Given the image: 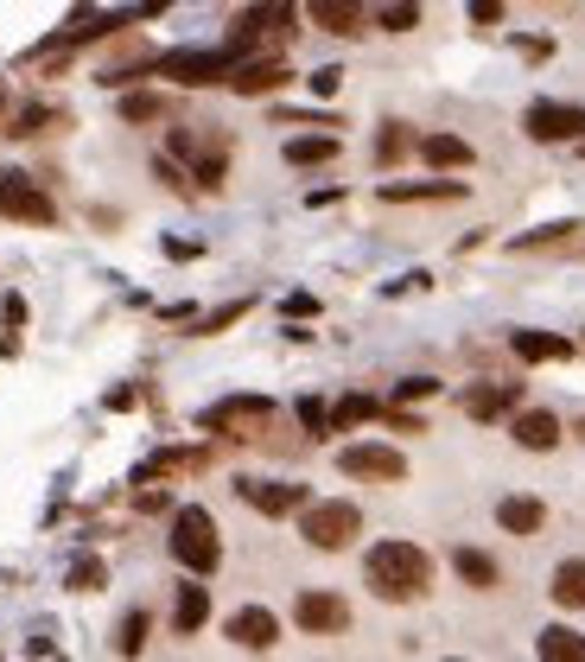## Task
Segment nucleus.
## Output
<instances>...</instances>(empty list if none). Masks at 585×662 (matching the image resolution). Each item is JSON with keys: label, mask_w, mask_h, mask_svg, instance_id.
<instances>
[{"label": "nucleus", "mask_w": 585, "mask_h": 662, "mask_svg": "<svg viewBox=\"0 0 585 662\" xmlns=\"http://www.w3.org/2000/svg\"><path fill=\"white\" fill-rule=\"evenodd\" d=\"M363 580L375 599L407 605V599H420V592L433 587V554L420 548V542H375L363 560Z\"/></svg>", "instance_id": "nucleus-1"}, {"label": "nucleus", "mask_w": 585, "mask_h": 662, "mask_svg": "<svg viewBox=\"0 0 585 662\" xmlns=\"http://www.w3.org/2000/svg\"><path fill=\"white\" fill-rule=\"evenodd\" d=\"M172 560H179L184 574H217L223 560V542H217V522H211V510L204 504H184L179 516H172Z\"/></svg>", "instance_id": "nucleus-2"}, {"label": "nucleus", "mask_w": 585, "mask_h": 662, "mask_svg": "<svg viewBox=\"0 0 585 662\" xmlns=\"http://www.w3.org/2000/svg\"><path fill=\"white\" fill-rule=\"evenodd\" d=\"M299 535L312 542V548H350L357 535H363V510L357 504H344V497H331V504H306V522H299Z\"/></svg>", "instance_id": "nucleus-3"}, {"label": "nucleus", "mask_w": 585, "mask_h": 662, "mask_svg": "<svg viewBox=\"0 0 585 662\" xmlns=\"http://www.w3.org/2000/svg\"><path fill=\"white\" fill-rule=\"evenodd\" d=\"M267 427H274L267 395H223L217 407H204V434H223V440H255Z\"/></svg>", "instance_id": "nucleus-4"}, {"label": "nucleus", "mask_w": 585, "mask_h": 662, "mask_svg": "<svg viewBox=\"0 0 585 662\" xmlns=\"http://www.w3.org/2000/svg\"><path fill=\"white\" fill-rule=\"evenodd\" d=\"M292 7H255V13H242V26L229 33V58H249V51H274V45H287V33H292Z\"/></svg>", "instance_id": "nucleus-5"}, {"label": "nucleus", "mask_w": 585, "mask_h": 662, "mask_svg": "<svg viewBox=\"0 0 585 662\" xmlns=\"http://www.w3.org/2000/svg\"><path fill=\"white\" fill-rule=\"evenodd\" d=\"M153 71L184 83V90H211V83L236 76V58L229 51H166V58H153Z\"/></svg>", "instance_id": "nucleus-6"}, {"label": "nucleus", "mask_w": 585, "mask_h": 662, "mask_svg": "<svg viewBox=\"0 0 585 662\" xmlns=\"http://www.w3.org/2000/svg\"><path fill=\"white\" fill-rule=\"evenodd\" d=\"M0 217L13 223H58V204H51V191L38 179H26V173H0Z\"/></svg>", "instance_id": "nucleus-7"}, {"label": "nucleus", "mask_w": 585, "mask_h": 662, "mask_svg": "<svg viewBox=\"0 0 585 662\" xmlns=\"http://www.w3.org/2000/svg\"><path fill=\"white\" fill-rule=\"evenodd\" d=\"M337 472H344V478L402 484V478H407V459L395 452V446H375V440H363V446H344V452H337Z\"/></svg>", "instance_id": "nucleus-8"}, {"label": "nucleus", "mask_w": 585, "mask_h": 662, "mask_svg": "<svg viewBox=\"0 0 585 662\" xmlns=\"http://www.w3.org/2000/svg\"><path fill=\"white\" fill-rule=\"evenodd\" d=\"M172 153L191 159V179L204 185V191H217L223 173H229V147H223L217 134H184V128H172Z\"/></svg>", "instance_id": "nucleus-9"}, {"label": "nucleus", "mask_w": 585, "mask_h": 662, "mask_svg": "<svg viewBox=\"0 0 585 662\" xmlns=\"http://www.w3.org/2000/svg\"><path fill=\"white\" fill-rule=\"evenodd\" d=\"M522 128H528V141H585V109L580 103H528L522 115Z\"/></svg>", "instance_id": "nucleus-10"}, {"label": "nucleus", "mask_w": 585, "mask_h": 662, "mask_svg": "<svg viewBox=\"0 0 585 662\" xmlns=\"http://www.w3.org/2000/svg\"><path fill=\"white\" fill-rule=\"evenodd\" d=\"M292 618H299V630H312V637H337V630L350 625V605L337 592H299Z\"/></svg>", "instance_id": "nucleus-11"}, {"label": "nucleus", "mask_w": 585, "mask_h": 662, "mask_svg": "<svg viewBox=\"0 0 585 662\" xmlns=\"http://www.w3.org/2000/svg\"><path fill=\"white\" fill-rule=\"evenodd\" d=\"M236 490H242V504H249V510H261V516H292V510H306V484L242 478Z\"/></svg>", "instance_id": "nucleus-12"}, {"label": "nucleus", "mask_w": 585, "mask_h": 662, "mask_svg": "<svg viewBox=\"0 0 585 662\" xmlns=\"http://www.w3.org/2000/svg\"><path fill=\"white\" fill-rule=\"evenodd\" d=\"M465 414L471 421H497V414H515L522 407V382H477V389H465Z\"/></svg>", "instance_id": "nucleus-13"}, {"label": "nucleus", "mask_w": 585, "mask_h": 662, "mask_svg": "<svg viewBox=\"0 0 585 662\" xmlns=\"http://www.w3.org/2000/svg\"><path fill=\"white\" fill-rule=\"evenodd\" d=\"M229 637H236L242 650H274V643H280V618H274L267 605H242V612L229 618Z\"/></svg>", "instance_id": "nucleus-14"}, {"label": "nucleus", "mask_w": 585, "mask_h": 662, "mask_svg": "<svg viewBox=\"0 0 585 662\" xmlns=\"http://www.w3.org/2000/svg\"><path fill=\"white\" fill-rule=\"evenodd\" d=\"M510 351L522 364H566L573 357V338H553V331H510Z\"/></svg>", "instance_id": "nucleus-15"}, {"label": "nucleus", "mask_w": 585, "mask_h": 662, "mask_svg": "<svg viewBox=\"0 0 585 662\" xmlns=\"http://www.w3.org/2000/svg\"><path fill=\"white\" fill-rule=\"evenodd\" d=\"M510 434H515V446H528V452H553V446H560V421H553L548 407H522L510 421Z\"/></svg>", "instance_id": "nucleus-16"}, {"label": "nucleus", "mask_w": 585, "mask_h": 662, "mask_svg": "<svg viewBox=\"0 0 585 662\" xmlns=\"http://www.w3.org/2000/svg\"><path fill=\"white\" fill-rule=\"evenodd\" d=\"M306 20H312V26H325V33H337V38H357L369 26V13H363V7H350V0H312V7H306Z\"/></svg>", "instance_id": "nucleus-17"}, {"label": "nucleus", "mask_w": 585, "mask_h": 662, "mask_svg": "<svg viewBox=\"0 0 585 662\" xmlns=\"http://www.w3.org/2000/svg\"><path fill=\"white\" fill-rule=\"evenodd\" d=\"M280 83H287V64H280V58H249V64H236V76H229L236 96H267V90H280Z\"/></svg>", "instance_id": "nucleus-18"}, {"label": "nucleus", "mask_w": 585, "mask_h": 662, "mask_svg": "<svg viewBox=\"0 0 585 662\" xmlns=\"http://www.w3.org/2000/svg\"><path fill=\"white\" fill-rule=\"evenodd\" d=\"M420 159L439 166V173H465L477 153H471V141H458V134H420Z\"/></svg>", "instance_id": "nucleus-19"}, {"label": "nucleus", "mask_w": 585, "mask_h": 662, "mask_svg": "<svg viewBox=\"0 0 585 662\" xmlns=\"http://www.w3.org/2000/svg\"><path fill=\"white\" fill-rule=\"evenodd\" d=\"M515 256H541V249H585L580 223H553V229H528V236H515L510 243Z\"/></svg>", "instance_id": "nucleus-20"}, {"label": "nucleus", "mask_w": 585, "mask_h": 662, "mask_svg": "<svg viewBox=\"0 0 585 662\" xmlns=\"http://www.w3.org/2000/svg\"><path fill=\"white\" fill-rule=\"evenodd\" d=\"M535 650H541V662H585V637L566 625H548L535 637Z\"/></svg>", "instance_id": "nucleus-21"}, {"label": "nucleus", "mask_w": 585, "mask_h": 662, "mask_svg": "<svg viewBox=\"0 0 585 662\" xmlns=\"http://www.w3.org/2000/svg\"><path fill=\"white\" fill-rule=\"evenodd\" d=\"M497 522H503L510 535H535V529L548 522V510H541L535 497H503V504H497Z\"/></svg>", "instance_id": "nucleus-22"}, {"label": "nucleus", "mask_w": 585, "mask_h": 662, "mask_svg": "<svg viewBox=\"0 0 585 662\" xmlns=\"http://www.w3.org/2000/svg\"><path fill=\"white\" fill-rule=\"evenodd\" d=\"M204 618H211V592L198 587V580H191V587H179V605H172V625H179L184 637H191V630H204Z\"/></svg>", "instance_id": "nucleus-23"}, {"label": "nucleus", "mask_w": 585, "mask_h": 662, "mask_svg": "<svg viewBox=\"0 0 585 662\" xmlns=\"http://www.w3.org/2000/svg\"><path fill=\"white\" fill-rule=\"evenodd\" d=\"M337 159V141L331 134H299V141H287V166H331Z\"/></svg>", "instance_id": "nucleus-24"}, {"label": "nucleus", "mask_w": 585, "mask_h": 662, "mask_svg": "<svg viewBox=\"0 0 585 662\" xmlns=\"http://www.w3.org/2000/svg\"><path fill=\"white\" fill-rule=\"evenodd\" d=\"M389 204H414V198H465L458 179H427V185H382Z\"/></svg>", "instance_id": "nucleus-25"}, {"label": "nucleus", "mask_w": 585, "mask_h": 662, "mask_svg": "<svg viewBox=\"0 0 585 662\" xmlns=\"http://www.w3.org/2000/svg\"><path fill=\"white\" fill-rule=\"evenodd\" d=\"M452 567H458V580H465V587H497V560H490V554L483 548H458L452 554Z\"/></svg>", "instance_id": "nucleus-26"}, {"label": "nucleus", "mask_w": 585, "mask_h": 662, "mask_svg": "<svg viewBox=\"0 0 585 662\" xmlns=\"http://www.w3.org/2000/svg\"><path fill=\"white\" fill-rule=\"evenodd\" d=\"M553 599H560L566 612L585 605V560H560V567H553Z\"/></svg>", "instance_id": "nucleus-27"}, {"label": "nucleus", "mask_w": 585, "mask_h": 662, "mask_svg": "<svg viewBox=\"0 0 585 662\" xmlns=\"http://www.w3.org/2000/svg\"><path fill=\"white\" fill-rule=\"evenodd\" d=\"M375 414H382L375 395H344V402L331 407V434H344V427H357V421H375Z\"/></svg>", "instance_id": "nucleus-28"}, {"label": "nucleus", "mask_w": 585, "mask_h": 662, "mask_svg": "<svg viewBox=\"0 0 585 662\" xmlns=\"http://www.w3.org/2000/svg\"><path fill=\"white\" fill-rule=\"evenodd\" d=\"M407 147H420V141L407 134L402 121H389V128H382V141H375V166H395V159H402Z\"/></svg>", "instance_id": "nucleus-29"}, {"label": "nucleus", "mask_w": 585, "mask_h": 662, "mask_svg": "<svg viewBox=\"0 0 585 662\" xmlns=\"http://www.w3.org/2000/svg\"><path fill=\"white\" fill-rule=\"evenodd\" d=\"M159 115H166V96H153V90L121 96V121H159Z\"/></svg>", "instance_id": "nucleus-30"}, {"label": "nucleus", "mask_w": 585, "mask_h": 662, "mask_svg": "<svg viewBox=\"0 0 585 662\" xmlns=\"http://www.w3.org/2000/svg\"><path fill=\"white\" fill-rule=\"evenodd\" d=\"M191 465H204V452H159V459H146V465H141V484L146 478H166V472H191Z\"/></svg>", "instance_id": "nucleus-31"}, {"label": "nucleus", "mask_w": 585, "mask_h": 662, "mask_svg": "<svg viewBox=\"0 0 585 662\" xmlns=\"http://www.w3.org/2000/svg\"><path fill=\"white\" fill-rule=\"evenodd\" d=\"M299 427H306L312 440H325V434H331V407L319 402V395H306V402H299Z\"/></svg>", "instance_id": "nucleus-32"}, {"label": "nucleus", "mask_w": 585, "mask_h": 662, "mask_svg": "<svg viewBox=\"0 0 585 662\" xmlns=\"http://www.w3.org/2000/svg\"><path fill=\"white\" fill-rule=\"evenodd\" d=\"M141 643H146V612H128V618H121V637H115V650H121V657H141Z\"/></svg>", "instance_id": "nucleus-33"}, {"label": "nucleus", "mask_w": 585, "mask_h": 662, "mask_svg": "<svg viewBox=\"0 0 585 662\" xmlns=\"http://www.w3.org/2000/svg\"><path fill=\"white\" fill-rule=\"evenodd\" d=\"M103 580H109V574H103V560H96V554H83V560H71V587H76V592H96Z\"/></svg>", "instance_id": "nucleus-34"}, {"label": "nucleus", "mask_w": 585, "mask_h": 662, "mask_svg": "<svg viewBox=\"0 0 585 662\" xmlns=\"http://www.w3.org/2000/svg\"><path fill=\"white\" fill-rule=\"evenodd\" d=\"M375 26L382 33H407V26H420V7H375Z\"/></svg>", "instance_id": "nucleus-35"}, {"label": "nucleus", "mask_w": 585, "mask_h": 662, "mask_svg": "<svg viewBox=\"0 0 585 662\" xmlns=\"http://www.w3.org/2000/svg\"><path fill=\"white\" fill-rule=\"evenodd\" d=\"M439 382L433 376H407V382H395V395H402V402H420V395H433Z\"/></svg>", "instance_id": "nucleus-36"}, {"label": "nucleus", "mask_w": 585, "mask_h": 662, "mask_svg": "<svg viewBox=\"0 0 585 662\" xmlns=\"http://www.w3.org/2000/svg\"><path fill=\"white\" fill-rule=\"evenodd\" d=\"M242 312H249V299H236V306H223V312H211V319H204L198 331H223V326H236Z\"/></svg>", "instance_id": "nucleus-37"}, {"label": "nucleus", "mask_w": 585, "mask_h": 662, "mask_svg": "<svg viewBox=\"0 0 585 662\" xmlns=\"http://www.w3.org/2000/svg\"><path fill=\"white\" fill-rule=\"evenodd\" d=\"M287 312H292V319H312V312H319V299H312V294H292Z\"/></svg>", "instance_id": "nucleus-38"}, {"label": "nucleus", "mask_w": 585, "mask_h": 662, "mask_svg": "<svg viewBox=\"0 0 585 662\" xmlns=\"http://www.w3.org/2000/svg\"><path fill=\"white\" fill-rule=\"evenodd\" d=\"M471 20H477V26H490V20H503V7H497V0H477Z\"/></svg>", "instance_id": "nucleus-39"}, {"label": "nucleus", "mask_w": 585, "mask_h": 662, "mask_svg": "<svg viewBox=\"0 0 585 662\" xmlns=\"http://www.w3.org/2000/svg\"><path fill=\"white\" fill-rule=\"evenodd\" d=\"M337 83H344V71H312V90H319V96H331Z\"/></svg>", "instance_id": "nucleus-40"}, {"label": "nucleus", "mask_w": 585, "mask_h": 662, "mask_svg": "<svg viewBox=\"0 0 585 662\" xmlns=\"http://www.w3.org/2000/svg\"><path fill=\"white\" fill-rule=\"evenodd\" d=\"M0 109H7V90H0Z\"/></svg>", "instance_id": "nucleus-41"}, {"label": "nucleus", "mask_w": 585, "mask_h": 662, "mask_svg": "<svg viewBox=\"0 0 585 662\" xmlns=\"http://www.w3.org/2000/svg\"><path fill=\"white\" fill-rule=\"evenodd\" d=\"M452 662H458V657H452Z\"/></svg>", "instance_id": "nucleus-42"}]
</instances>
